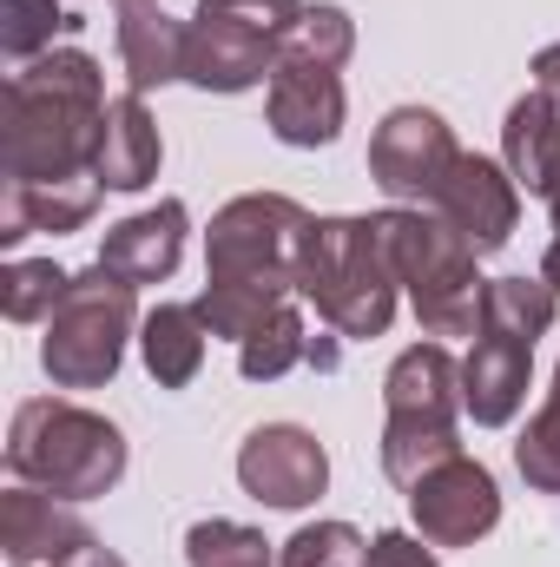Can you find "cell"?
Returning <instances> with one entry per match:
<instances>
[{
    "label": "cell",
    "mask_w": 560,
    "mask_h": 567,
    "mask_svg": "<svg viewBox=\"0 0 560 567\" xmlns=\"http://www.w3.org/2000/svg\"><path fill=\"white\" fill-rule=\"evenodd\" d=\"M106 73L93 53L60 47L27 60L7 80V113H0V165L7 185H73L100 178V133H106Z\"/></svg>",
    "instance_id": "1"
},
{
    "label": "cell",
    "mask_w": 560,
    "mask_h": 567,
    "mask_svg": "<svg viewBox=\"0 0 560 567\" xmlns=\"http://www.w3.org/2000/svg\"><path fill=\"white\" fill-rule=\"evenodd\" d=\"M396 251L390 218H310L297 238V297L317 303V317L336 337H383L396 317Z\"/></svg>",
    "instance_id": "2"
},
{
    "label": "cell",
    "mask_w": 560,
    "mask_h": 567,
    "mask_svg": "<svg viewBox=\"0 0 560 567\" xmlns=\"http://www.w3.org/2000/svg\"><path fill=\"white\" fill-rule=\"evenodd\" d=\"M7 468L27 488H46L60 502H93V495L120 488V475H126V435H120V423H106L100 410L60 403V396H33V403L13 410Z\"/></svg>",
    "instance_id": "3"
},
{
    "label": "cell",
    "mask_w": 560,
    "mask_h": 567,
    "mask_svg": "<svg viewBox=\"0 0 560 567\" xmlns=\"http://www.w3.org/2000/svg\"><path fill=\"white\" fill-rule=\"evenodd\" d=\"M383 475L396 488H416L428 468L462 455L455 416H462V363L442 343H416L390 363L383 377Z\"/></svg>",
    "instance_id": "4"
},
{
    "label": "cell",
    "mask_w": 560,
    "mask_h": 567,
    "mask_svg": "<svg viewBox=\"0 0 560 567\" xmlns=\"http://www.w3.org/2000/svg\"><path fill=\"white\" fill-rule=\"evenodd\" d=\"M383 218H390L396 278L416 303V323L428 337H475L481 303H488V278L475 271V251L462 245V231L428 205H396Z\"/></svg>",
    "instance_id": "5"
},
{
    "label": "cell",
    "mask_w": 560,
    "mask_h": 567,
    "mask_svg": "<svg viewBox=\"0 0 560 567\" xmlns=\"http://www.w3.org/2000/svg\"><path fill=\"white\" fill-rule=\"evenodd\" d=\"M133 330H139L133 284L113 278L106 265H93V271L73 278V290L60 297V310L46 317L40 370L53 377V390H100V383L120 377Z\"/></svg>",
    "instance_id": "6"
},
{
    "label": "cell",
    "mask_w": 560,
    "mask_h": 567,
    "mask_svg": "<svg viewBox=\"0 0 560 567\" xmlns=\"http://www.w3.org/2000/svg\"><path fill=\"white\" fill-rule=\"evenodd\" d=\"M303 0H198L185 20V80L205 93H251L271 80Z\"/></svg>",
    "instance_id": "7"
},
{
    "label": "cell",
    "mask_w": 560,
    "mask_h": 567,
    "mask_svg": "<svg viewBox=\"0 0 560 567\" xmlns=\"http://www.w3.org/2000/svg\"><path fill=\"white\" fill-rule=\"evenodd\" d=\"M310 212L283 192H245L231 198L205 231V278L245 284H290L297 290V238Z\"/></svg>",
    "instance_id": "8"
},
{
    "label": "cell",
    "mask_w": 560,
    "mask_h": 567,
    "mask_svg": "<svg viewBox=\"0 0 560 567\" xmlns=\"http://www.w3.org/2000/svg\"><path fill=\"white\" fill-rule=\"evenodd\" d=\"M455 165H462V145L448 133V120L428 106H396L370 133V178L396 205H435Z\"/></svg>",
    "instance_id": "9"
},
{
    "label": "cell",
    "mask_w": 560,
    "mask_h": 567,
    "mask_svg": "<svg viewBox=\"0 0 560 567\" xmlns=\"http://www.w3.org/2000/svg\"><path fill=\"white\" fill-rule=\"evenodd\" d=\"M409 515H416L422 542L435 548H475L495 522H501V488L475 455H448L442 468H428L409 488Z\"/></svg>",
    "instance_id": "10"
},
{
    "label": "cell",
    "mask_w": 560,
    "mask_h": 567,
    "mask_svg": "<svg viewBox=\"0 0 560 567\" xmlns=\"http://www.w3.org/2000/svg\"><path fill=\"white\" fill-rule=\"evenodd\" d=\"M238 482L265 508H310L330 488V455H323V442L310 429L265 423L251 429L245 449H238Z\"/></svg>",
    "instance_id": "11"
},
{
    "label": "cell",
    "mask_w": 560,
    "mask_h": 567,
    "mask_svg": "<svg viewBox=\"0 0 560 567\" xmlns=\"http://www.w3.org/2000/svg\"><path fill=\"white\" fill-rule=\"evenodd\" d=\"M428 212H442V218L462 231V245H468L475 258H488V251H501V245L515 238V225H521V185L508 178V165H495V158H481V152H462V165L448 172V185H442V198H435Z\"/></svg>",
    "instance_id": "12"
},
{
    "label": "cell",
    "mask_w": 560,
    "mask_h": 567,
    "mask_svg": "<svg viewBox=\"0 0 560 567\" xmlns=\"http://www.w3.org/2000/svg\"><path fill=\"white\" fill-rule=\"evenodd\" d=\"M265 120H271V133H278L283 145H303V152L330 145L343 133V80H336V66L303 60V53L283 47L278 66H271Z\"/></svg>",
    "instance_id": "13"
},
{
    "label": "cell",
    "mask_w": 560,
    "mask_h": 567,
    "mask_svg": "<svg viewBox=\"0 0 560 567\" xmlns=\"http://www.w3.org/2000/svg\"><path fill=\"white\" fill-rule=\"evenodd\" d=\"M528 377H535V343L501 323H481V337L462 363V410L481 429L515 423V410L528 403Z\"/></svg>",
    "instance_id": "14"
},
{
    "label": "cell",
    "mask_w": 560,
    "mask_h": 567,
    "mask_svg": "<svg viewBox=\"0 0 560 567\" xmlns=\"http://www.w3.org/2000/svg\"><path fill=\"white\" fill-rule=\"evenodd\" d=\"M93 542V528L46 488H7L0 495V555L13 567H60Z\"/></svg>",
    "instance_id": "15"
},
{
    "label": "cell",
    "mask_w": 560,
    "mask_h": 567,
    "mask_svg": "<svg viewBox=\"0 0 560 567\" xmlns=\"http://www.w3.org/2000/svg\"><path fill=\"white\" fill-rule=\"evenodd\" d=\"M178 258H185V205H178V198H158L152 212L120 218V225L106 231V245H100V265H106L113 278H126L133 290L172 278Z\"/></svg>",
    "instance_id": "16"
},
{
    "label": "cell",
    "mask_w": 560,
    "mask_h": 567,
    "mask_svg": "<svg viewBox=\"0 0 560 567\" xmlns=\"http://www.w3.org/2000/svg\"><path fill=\"white\" fill-rule=\"evenodd\" d=\"M501 165L508 178L528 192V198H560V106L535 86L508 106V126H501Z\"/></svg>",
    "instance_id": "17"
},
{
    "label": "cell",
    "mask_w": 560,
    "mask_h": 567,
    "mask_svg": "<svg viewBox=\"0 0 560 567\" xmlns=\"http://www.w3.org/2000/svg\"><path fill=\"white\" fill-rule=\"evenodd\" d=\"M120 66L133 93L185 80V20H172L158 0H120Z\"/></svg>",
    "instance_id": "18"
},
{
    "label": "cell",
    "mask_w": 560,
    "mask_h": 567,
    "mask_svg": "<svg viewBox=\"0 0 560 567\" xmlns=\"http://www.w3.org/2000/svg\"><path fill=\"white\" fill-rule=\"evenodd\" d=\"M158 158H165V145H158V126L145 113V93H120L106 106V133H100V158H93L100 185L106 192H145L158 178Z\"/></svg>",
    "instance_id": "19"
},
{
    "label": "cell",
    "mask_w": 560,
    "mask_h": 567,
    "mask_svg": "<svg viewBox=\"0 0 560 567\" xmlns=\"http://www.w3.org/2000/svg\"><path fill=\"white\" fill-rule=\"evenodd\" d=\"M100 178H73V185H7L0 192V245H20L33 231H80L100 212Z\"/></svg>",
    "instance_id": "20"
},
{
    "label": "cell",
    "mask_w": 560,
    "mask_h": 567,
    "mask_svg": "<svg viewBox=\"0 0 560 567\" xmlns=\"http://www.w3.org/2000/svg\"><path fill=\"white\" fill-rule=\"evenodd\" d=\"M205 337H211V323L198 317V303H158V310H145L139 357H145V370H152V383L158 390H185L205 370Z\"/></svg>",
    "instance_id": "21"
},
{
    "label": "cell",
    "mask_w": 560,
    "mask_h": 567,
    "mask_svg": "<svg viewBox=\"0 0 560 567\" xmlns=\"http://www.w3.org/2000/svg\"><path fill=\"white\" fill-rule=\"evenodd\" d=\"M554 310H560V290L548 278H495L488 284V303H481V323H501V330L541 343Z\"/></svg>",
    "instance_id": "22"
},
{
    "label": "cell",
    "mask_w": 560,
    "mask_h": 567,
    "mask_svg": "<svg viewBox=\"0 0 560 567\" xmlns=\"http://www.w3.org/2000/svg\"><path fill=\"white\" fill-rule=\"evenodd\" d=\"M310 357V330H303V310L297 303H283L271 323H258L245 343H238V370L251 377V383H278L290 363H303Z\"/></svg>",
    "instance_id": "23"
},
{
    "label": "cell",
    "mask_w": 560,
    "mask_h": 567,
    "mask_svg": "<svg viewBox=\"0 0 560 567\" xmlns=\"http://www.w3.org/2000/svg\"><path fill=\"white\" fill-rule=\"evenodd\" d=\"M66 290H73V271H60L53 258H13L0 271V310L13 323H46Z\"/></svg>",
    "instance_id": "24"
},
{
    "label": "cell",
    "mask_w": 560,
    "mask_h": 567,
    "mask_svg": "<svg viewBox=\"0 0 560 567\" xmlns=\"http://www.w3.org/2000/svg\"><path fill=\"white\" fill-rule=\"evenodd\" d=\"M185 561L191 567H271V542L245 522H191L185 528Z\"/></svg>",
    "instance_id": "25"
},
{
    "label": "cell",
    "mask_w": 560,
    "mask_h": 567,
    "mask_svg": "<svg viewBox=\"0 0 560 567\" xmlns=\"http://www.w3.org/2000/svg\"><path fill=\"white\" fill-rule=\"evenodd\" d=\"M80 20L60 13L53 0H0V53L7 60H40L53 33H73Z\"/></svg>",
    "instance_id": "26"
},
{
    "label": "cell",
    "mask_w": 560,
    "mask_h": 567,
    "mask_svg": "<svg viewBox=\"0 0 560 567\" xmlns=\"http://www.w3.org/2000/svg\"><path fill=\"white\" fill-rule=\"evenodd\" d=\"M515 468H521L528 488L560 495V370H554V390H548L541 416L521 429V442H515Z\"/></svg>",
    "instance_id": "27"
},
{
    "label": "cell",
    "mask_w": 560,
    "mask_h": 567,
    "mask_svg": "<svg viewBox=\"0 0 560 567\" xmlns=\"http://www.w3.org/2000/svg\"><path fill=\"white\" fill-rule=\"evenodd\" d=\"M363 555H370V542L350 522H310L283 542L278 567H363Z\"/></svg>",
    "instance_id": "28"
},
{
    "label": "cell",
    "mask_w": 560,
    "mask_h": 567,
    "mask_svg": "<svg viewBox=\"0 0 560 567\" xmlns=\"http://www.w3.org/2000/svg\"><path fill=\"white\" fill-rule=\"evenodd\" d=\"M290 53H303V60H323V66H343L350 53H356V20L343 13V7H303V20H297V33L283 40Z\"/></svg>",
    "instance_id": "29"
},
{
    "label": "cell",
    "mask_w": 560,
    "mask_h": 567,
    "mask_svg": "<svg viewBox=\"0 0 560 567\" xmlns=\"http://www.w3.org/2000/svg\"><path fill=\"white\" fill-rule=\"evenodd\" d=\"M363 567H435V542H422V535H403V528H383V535L370 542Z\"/></svg>",
    "instance_id": "30"
},
{
    "label": "cell",
    "mask_w": 560,
    "mask_h": 567,
    "mask_svg": "<svg viewBox=\"0 0 560 567\" xmlns=\"http://www.w3.org/2000/svg\"><path fill=\"white\" fill-rule=\"evenodd\" d=\"M535 86H541V93H548V100L560 106V40L535 53Z\"/></svg>",
    "instance_id": "31"
},
{
    "label": "cell",
    "mask_w": 560,
    "mask_h": 567,
    "mask_svg": "<svg viewBox=\"0 0 560 567\" xmlns=\"http://www.w3.org/2000/svg\"><path fill=\"white\" fill-rule=\"evenodd\" d=\"M60 567H126V561H120L113 548H100V542H86V548H80L73 561H60Z\"/></svg>",
    "instance_id": "32"
},
{
    "label": "cell",
    "mask_w": 560,
    "mask_h": 567,
    "mask_svg": "<svg viewBox=\"0 0 560 567\" xmlns=\"http://www.w3.org/2000/svg\"><path fill=\"white\" fill-rule=\"evenodd\" d=\"M541 278L560 290V198H554V238H548V258H541Z\"/></svg>",
    "instance_id": "33"
}]
</instances>
